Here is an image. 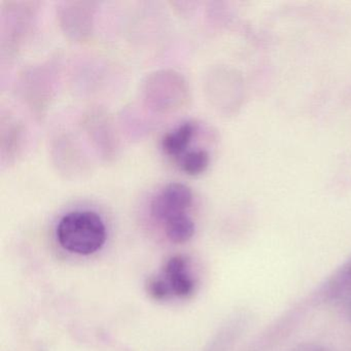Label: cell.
<instances>
[{"mask_svg":"<svg viewBox=\"0 0 351 351\" xmlns=\"http://www.w3.org/2000/svg\"><path fill=\"white\" fill-rule=\"evenodd\" d=\"M57 239L65 250L89 256L101 250L106 243V225L93 211H73L59 221Z\"/></svg>","mask_w":351,"mask_h":351,"instance_id":"obj_1","label":"cell"},{"mask_svg":"<svg viewBox=\"0 0 351 351\" xmlns=\"http://www.w3.org/2000/svg\"><path fill=\"white\" fill-rule=\"evenodd\" d=\"M193 193L186 184H173L164 186L155 197L151 204V213L154 219L160 223H167L174 217L186 215V210L192 206Z\"/></svg>","mask_w":351,"mask_h":351,"instance_id":"obj_2","label":"cell"},{"mask_svg":"<svg viewBox=\"0 0 351 351\" xmlns=\"http://www.w3.org/2000/svg\"><path fill=\"white\" fill-rule=\"evenodd\" d=\"M162 277L172 295L188 298L196 289V280L191 273L190 263L186 256H171L166 262Z\"/></svg>","mask_w":351,"mask_h":351,"instance_id":"obj_3","label":"cell"},{"mask_svg":"<svg viewBox=\"0 0 351 351\" xmlns=\"http://www.w3.org/2000/svg\"><path fill=\"white\" fill-rule=\"evenodd\" d=\"M196 125L186 122L171 132L167 133L162 139V149L169 157L180 159L188 153L189 147L196 133Z\"/></svg>","mask_w":351,"mask_h":351,"instance_id":"obj_4","label":"cell"},{"mask_svg":"<svg viewBox=\"0 0 351 351\" xmlns=\"http://www.w3.org/2000/svg\"><path fill=\"white\" fill-rule=\"evenodd\" d=\"M168 239L173 243L188 242L195 234V223L188 215H180L164 223Z\"/></svg>","mask_w":351,"mask_h":351,"instance_id":"obj_5","label":"cell"},{"mask_svg":"<svg viewBox=\"0 0 351 351\" xmlns=\"http://www.w3.org/2000/svg\"><path fill=\"white\" fill-rule=\"evenodd\" d=\"M210 157L205 149H193L178 159V164L184 173L197 176L203 173L208 167Z\"/></svg>","mask_w":351,"mask_h":351,"instance_id":"obj_6","label":"cell"},{"mask_svg":"<svg viewBox=\"0 0 351 351\" xmlns=\"http://www.w3.org/2000/svg\"><path fill=\"white\" fill-rule=\"evenodd\" d=\"M328 291L334 299L351 297V261L332 277L328 282Z\"/></svg>","mask_w":351,"mask_h":351,"instance_id":"obj_7","label":"cell"},{"mask_svg":"<svg viewBox=\"0 0 351 351\" xmlns=\"http://www.w3.org/2000/svg\"><path fill=\"white\" fill-rule=\"evenodd\" d=\"M145 287H147V293H149V295H151L153 299L166 300L168 299L170 295H172L171 293H170L169 287L166 285L163 277H151V278L147 281Z\"/></svg>","mask_w":351,"mask_h":351,"instance_id":"obj_8","label":"cell"},{"mask_svg":"<svg viewBox=\"0 0 351 351\" xmlns=\"http://www.w3.org/2000/svg\"><path fill=\"white\" fill-rule=\"evenodd\" d=\"M293 351H324V349L315 344H303Z\"/></svg>","mask_w":351,"mask_h":351,"instance_id":"obj_9","label":"cell"},{"mask_svg":"<svg viewBox=\"0 0 351 351\" xmlns=\"http://www.w3.org/2000/svg\"><path fill=\"white\" fill-rule=\"evenodd\" d=\"M349 315H350L351 317V305L350 307H349Z\"/></svg>","mask_w":351,"mask_h":351,"instance_id":"obj_10","label":"cell"}]
</instances>
